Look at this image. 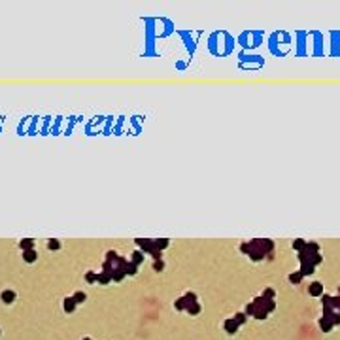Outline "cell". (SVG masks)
<instances>
[{
	"label": "cell",
	"mask_w": 340,
	"mask_h": 340,
	"mask_svg": "<svg viewBox=\"0 0 340 340\" xmlns=\"http://www.w3.org/2000/svg\"><path fill=\"white\" fill-rule=\"evenodd\" d=\"M74 301H76V302H83V301H85V293H81V291H78V293H76V295H74Z\"/></svg>",
	"instance_id": "cell-12"
},
{
	"label": "cell",
	"mask_w": 340,
	"mask_h": 340,
	"mask_svg": "<svg viewBox=\"0 0 340 340\" xmlns=\"http://www.w3.org/2000/svg\"><path fill=\"white\" fill-rule=\"evenodd\" d=\"M293 248H297L299 251H302V249L306 248V242H304V240H295V242H293Z\"/></svg>",
	"instance_id": "cell-9"
},
{
	"label": "cell",
	"mask_w": 340,
	"mask_h": 340,
	"mask_svg": "<svg viewBox=\"0 0 340 340\" xmlns=\"http://www.w3.org/2000/svg\"><path fill=\"white\" fill-rule=\"evenodd\" d=\"M155 246H157V249H163V248H166V246H168V240H166V238H163V240H155Z\"/></svg>",
	"instance_id": "cell-10"
},
{
	"label": "cell",
	"mask_w": 340,
	"mask_h": 340,
	"mask_svg": "<svg viewBox=\"0 0 340 340\" xmlns=\"http://www.w3.org/2000/svg\"><path fill=\"white\" fill-rule=\"evenodd\" d=\"M47 248H49V249H59V248H61V242H59L57 238H49V240H47Z\"/></svg>",
	"instance_id": "cell-6"
},
{
	"label": "cell",
	"mask_w": 340,
	"mask_h": 340,
	"mask_svg": "<svg viewBox=\"0 0 340 340\" xmlns=\"http://www.w3.org/2000/svg\"><path fill=\"white\" fill-rule=\"evenodd\" d=\"M142 261H144V253H142V251H134V255H133V263L138 267Z\"/></svg>",
	"instance_id": "cell-7"
},
{
	"label": "cell",
	"mask_w": 340,
	"mask_h": 340,
	"mask_svg": "<svg viewBox=\"0 0 340 340\" xmlns=\"http://www.w3.org/2000/svg\"><path fill=\"white\" fill-rule=\"evenodd\" d=\"M74 306H76L74 297H68L66 301H64V310H66V312H72V310H74Z\"/></svg>",
	"instance_id": "cell-5"
},
{
	"label": "cell",
	"mask_w": 340,
	"mask_h": 340,
	"mask_svg": "<svg viewBox=\"0 0 340 340\" xmlns=\"http://www.w3.org/2000/svg\"><path fill=\"white\" fill-rule=\"evenodd\" d=\"M310 293H312V295H319V293H321V286H319V283L316 282L314 286L310 287Z\"/></svg>",
	"instance_id": "cell-11"
},
{
	"label": "cell",
	"mask_w": 340,
	"mask_h": 340,
	"mask_svg": "<svg viewBox=\"0 0 340 340\" xmlns=\"http://www.w3.org/2000/svg\"><path fill=\"white\" fill-rule=\"evenodd\" d=\"M23 259L27 261V263H34L36 259H38V253L34 249H27V251H23Z\"/></svg>",
	"instance_id": "cell-2"
},
{
	"label": "cell",
	"mask_w": 340,
	"mask_h": 340,
	"mask_svg": "<svg viewBox=\"0 0 340 340\" xmlns=\"http://www.w3.org/2000/svg\"><path fill=\"white\" fill-rule=\"evenodd\" d=\"M19 246H21V249H23V251L32 249V246H34V240H32V238H25V240H21V242H19Z\"/></svg>",
	"instance_id": "cell-4"
},
{
	"label": "cell",
	"mask_w": 340,
	"mask_h": 340,
	"mask_svg": "<svg viewBox=\"0 0 340 340\" xmlns=\"http://www.w3.org/2000/svg\"><path fill=\"white\" fill-rule=\"evenodd\" d=\"M242 251L246 255H249L253 261H261L265 257V253L272 251V242L270 240H253V242H248V244H242Z\"/></svg>",
	"instance_id": "cell-1"
},
{
	"label": "cell",
	"mask_w": 340,
	"mask_h": 340,
	"mask_svg": "<svg viewBox=\"0 0 340 340\" xmlns=\"http://www.w3.org/2000/svg\"><path fill=\"white\" fill-rule=\"evenodd\" d=\"M13 299H15V293H13V291H2V302L12 304Z\"/></svg>",
	"instance_id": "cell-3"
},
{
	"label": "cell",
	"mask_w": 340,
	"mask_h": 340,
	"mask_svg": "<svg viewBox=\"0 0 340 340\" xmlns=\"http://www.w3.org/2000/svg\"><path fill=\"white\" fill-rule=\"evenodd\" d=\"M163 267H164V265H163V261H161V259H157L155 263H153V268H155L157 272H159V270H163Z\"/></svg>",
	"instance_id": "cell-14"
},
{
	"label": "cell",
	"mask_w": 340,
	"mask_h": 340,
	"mask_svg": "<svg viewBox=\"0 0 340 340\" xmlns=\"http://www.w3.org/2000/svg\"><path fill=\"white\" fill-rule=\"evenodd\" d=\"M125 274H136V265H134V263H127Z\"/></svg>",
	"instance_id": "cell-8"
},
{
	"label": "cell",
	"mask_w": 340,
	"mask_h": 340,
	"mask_svg": "<svg viewBox=\"0 0 340 340\" xmlns=\"http://www.w3.org/2000/svg\"><path fill=\"white\" fill-rule=\"evenodd\" d=\"M85 278H87V282H89V283H93V282L98 278V274H95V272H87V276H85Z\"/></svg>",
	"instance_id": "cell-13"
},
{
	"label": "cell",
	"mask_w": 340,
	"mask_h": 340,
	"mask_svg": "<svg viewBox=\"0 0 340 340\" xmlns=\"http://www.w3.org/2000/svg\"><path fill=\"white\" fill-rule=\"evenodd\" d=\"M301 276H302V272H299V274H291V282H299Z\"/></svg>",
	"instance_id": "cell-15"
}]
</instances>
